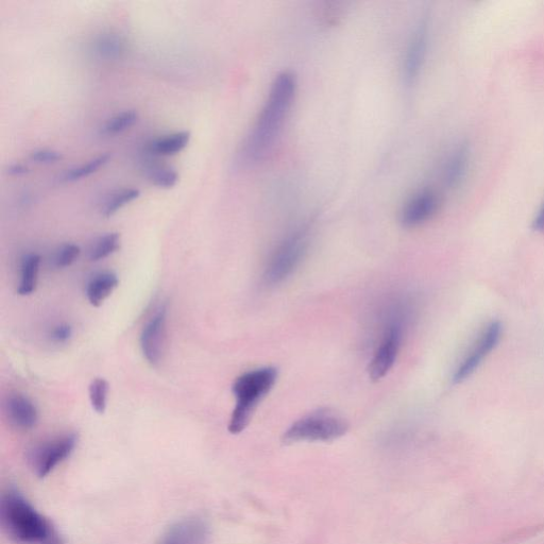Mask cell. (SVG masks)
<instances>
[{"label":"cell","mask_w":544,"mask_h":544,"mask_svg":"<svg viewBox=\"0 0 544 544\" xmlns=\"http://www.w3.org/2000/svg\"><path fill=\"white\" fill-rule=\"evenodd\" d=\"M297 94V79L291 72L280 73L272 82L264 105L238 152V163L258 165L274 150Z\"/></svg>","instance_id":"6da1fadb"},{"label":"cell","mask_w":544,"mask_h":544,"mask_svg":"<svg viewBox=\"0 0 544 544\" xmlns=\"http://www.w3.org/2000/svg\"><path fill=\"white\" fill-rule=\"evenodd\" d=\"M0 520L11 540L19 544H65L57 527L17 489H8L0 503Z\"/></svg>","instance_id":"7a4b0ae2"},{"label":"cell","mask_w":544,"mask_h":544,"mask_svg":"<svg viewBox=\"0 0 544 544\" xmlns=\"http://www.w3.org/2000/svg\"><path fill=\"white\" fill-rule=\"evenodd\" d=\"M277 379L276 368L262 367L247 371L235 380L232 387L235 407L228 427L231 434L246 430L255 410L274 388Z\"/></svg>","instance_id":"3957f363"},{"label":"cell","mask_w":544,"mask_h":544,"mask_svg":"<svg viewBox=\"0 0 544 544\" xmlns=\"http://www.w3.org/2000/svg\"><path fill=\"white\" fill-rule=\"evenodd\" d=\"M410 313V306L403 303H397L389 309L380 343L369 365V377L372 381L382 380L395 366Z\"/></svg>","instance_id":"277c9868"},{"label":"cell","mask_w":544,"mask_h":544,"mask_svg":"<svg viewBox=\"0 0 544 544\" xmlns=\"http://www.w3.org/2000/svg\"><path fill=\"white\" fill-rule=\"evenodd\" d=\"M310 237L309 227L303 226L283 238L266 263L263 277L266 285H279L294 274L309 250Z\"/></svg>","instance_id":"5b68a950"},{"label":"cell","mask_w":544,"mask_h":544,"mask_svg":"<svg viewBox=\"0 0 544 544\" xmlns=\"http://www.w3.org/2000/svg\"><path fill=\"white\" fill-rule=\"evenodd\" d=\"M348 421L329 410H319L294 422L283 435L286 445L297 442H330L346 435Z\"/></svg>","instance_id":"8992f818"},{"label":"cell","mask_w":544,"mask_h":544,"mask_svg":"<svg viewBox=\"0 0 544 544\" xmlns=\"http://www.w3.org/2000/svg\"><path fill=\"white\" fill-rule=\"evenodd\" d=\"M78 436L67 433L47 440L34 448L29 454V463L33 473L40 479L46 478L76 449Z\"/></svg>","instance_id":"52a82bcc"},{"label":"cell","mask_w":544,"mask_h":544,"mask_svg":"<svg viewBox=\"0 0 544 544\" xmlns=\"http://www.w3.org/2000/svg\"><path fill=\"white\" fill-rule=\"evenodd\" d=\"M503 335V326L500 321H491L475 339L472 347L469 349L461 364L454 372L453 382L455 384L463 383L468 380L472 374L480 368L487 359V356L495 350Z\"/></svg>","instance_id":"ba28073f"},{"label":"cell","mask_w":544,"mask_h":544,"mask_svg":"<svg viewBox=\"0 0 544 544\" xmlns=\"http://www.w3.org/2000/svg\"><path fill=\"white\" fill-rule=\"evenodd\" d=\"M429 42V21L428 19H422L416 26L405 49L402 66L405 84L412 85L419 78L425 60H427Z\"/></svg>","instance_id":"9c48e42d"},{"label":"cell","mask_w":544,"mask_h":544,"mask_svg":"<svg viewBox=\"0 0 544 544\" xmlns=\"http://www.w3.org/2000/svg\"><path fill=\"white\" fill-rule=\"evenodd\" d=\"M440 195L433 189H423L404 204L400 221L405 228H416L428 223L439 211Z\"/></svg>","instance_id":"30bf717a"},{"label":"cell","mask_w":544,"mask_h":544,"mask_svg":"<svg viewBox=\"0 0 544 544\" xmlns=\"http://www.w3.org/2000/svg\"><path fill=\"white\" fill-rule=\"evenodd\" d=\"M167 308L160 306L142 330L140 345L146 361L157 366L162 361L166 338Z\"/></svg>","instance_id":"8fae6325"},{"label":"cell","mask_w":544,"mask_h":544,"mask_svg":"<svg viewBox=\"0 0 544 544\" xmlns=\"http://www.w3.org/2000/svg\"><path fill=\"white\" fill-rule=\"evenodd\" d=\"M210 526L201 518H186L176 522L162 536L159 544H209Z\"/></svg>","instance_id":"7c38bea8"},{"label":"cell","mask_w":544,"mask_h":544,"mask_svg":"<svg viewBox=\"0 0 544 544\" xmlns=\"http://www.w3.org/2000/svg\"><path fill=\"white\" fill-rule=\"evenodd\" d=\"M471 161V149L468 143L462 142L454 146L442 165V181L448 189L453 190L465 181Z\"/></svg>","instance_id":"4fadbf2b"},{"label":"cell","mask_w":544,"mask_h":544,"mask_svg":"<svg viewBox=\"0 0 544 544\" xmlns=\"http://www.w3.org/2000/svg\"><path fill=\"white\" fill-rule=\"evenodd\" d=\"M6 412L10 422L17 429L31 430L39 421L38 408L26 396L11 395L6 402Z\"/></svg>","instance_id":"5bb4252c"},{"label":"cell","mask_w":544,"mask_h":544,"mask_svg":"<svg viewBox=\"0 0 544 544\" xmlns=\"http://www.w3.org/2000/svg\"><path fill=\"white\" fill-rule=\"evenodd\" d=\"M119 280L113 271H101L93 276L87 284L85 294L94 308H99L115 291Z\"/></svg>","instance_id":"9a60e30c"},{"label":"cell","mask_w":544,"mask_h":544,"mask_svg":"<svg viewBox=\"0 0 544 544\" xmlns=\"http://www.w3.org/2000/svg\"><path fill=\"white\" fill-rule=\"evenodd\" d=\"M191 132L178 131L160 136L147 144V150L151 155L160 157L175 156L183 151L191 142Z\"/></svg>","instance_id":"2e32d148"},{"label":"cell","mask_w":544,"mask_h":544,"mask_svg":"<svg viewBox=\"0 0 544 544\" xmlns=\"http://www.w3.org/2000/svg\"><path fill=\"white\" fill-rule=\"evenodd\" d=\"M41 257L37 253H27L21 263V278L17 294L29 296L36 292L39 280Z\"/></svg>","instance_id":"e0dca14e"},{"label":"cell","mask_w":544,"mask_h":544,"mask_svg":"<svg viewBox=\"0 0 544 544\" xmlns=\"http://www.w3.org/2000/svg\"><path fill=\"white\" fill-rule=\"evenodd\" d=\"M110 159L111 153H100V155L89 160L87 163L65 170L59 180L62 183H72L88 178L97 173L100 168L106 166Z\"/></svg>","instance_id":"ac0fdd59"},{"label":"cell","mask_w":544,"mask_h":544,"mask_svg":"<svg viewBox=\"0 0 544 544\" xmlns=\"http://www.w3.org/2000/svg\"><path fill=\"white\" fill-rule=\"evenodd\" d=\"M93 49L100 58L112 60L123 56L126 42L115 33H104L95 40Z\"/></svg>","instance_id":"d6986e66"},{"label":"cell","mask_w":544,"mask_h":544,"mask_svg":"<svg viewBox=\"0 0 544 544\" xmlns=\"http://www.w3.org/2000/svg\"><path fill=\"white\" fill-rule=\"evenodd\" d=\"M121 248V235L116 232L107 233L97 238L89 250L91 262H99L110 257Z\"/></svg>","instance_id":"ffe728a7"},{"label":"cell","mask_w":544,"mask_h":544,"mask_svg":"<svg viewBox=\"0 0 544 544\" xmlns=\"http://www.w3.org/2000/svg\"><path fill=\"white\" fill-rule=\"evenodd\" d=\"M138 121V112L135 110H125L109 118L108 121L101 126L100 133L107 136L121 134L133 127Z\"/></svg>","instance_id":"44dd1931"},{"label":"cell","mask_w":544,"mask_h":544,"mask_svg":"<svg viewBox=\"0 0 544 544\" xmlns=\"http://www.w3.org/2000/svg\"><path fill=\"white\" fill-rule=\"evenodd\" d=\"M141 191L134 189V187H129V189H124L118 191L108 198L104 204V208L101 210V214L106 218H110L115 215L118 211H121L123 208L128 206L129 203L140 198Z\"/></svg>","instance_id":"7402d4cb"},{"label":"cell","mask_w":544,"mask_h":544,"mask_svg":"<svg viewBox=\"0 0 544 544\" xmlns=\"http://www.w3.org/2000/svg\"><path fill=\"white\" fill-rule=\"evenodd\" d=\"M148 180L159 189H173L179 182L177 170L167 166H152L147 170Z\"/></svg>","instance_id":"603a6c76"},{"label":"cell","mask_w":544,"mask_h":544,"mask_svg":"<svg viewBox=\"0 0 544 544\" xmlns=\"http://www.w3.org/2000/svg\"><path fill=\"white\" fill-rule=\"evenodd\" d=\"M109 388V383L104 378H96L90 384V402L97 414H104L107 410Z\"/></svg>","instance_id":"cb8c5ba5"},{"label":"cell","mask_w":544,"mask_h":544,"mask_svg":"<svg viewBox=\"0 0 544 544\" xmlns=\"http://www.w3.org/2000/svg\"><path fill=\"white\" fill-rule=\"evenodd\" d=\"M80 253L81 249L78 245L73 243L63 244L54 255V266L58 269L70 267L77 261Z\"/></svg>","instance_id":"d4e9b609"},{"label":"cell","mask_w":544,"mask_h":544,"mask_svg":"<svg viewBox=\"0 0 544 544\" xmlns=\"http://www.w3.org/2000/svg\"><path fill=\"white\" fill-rule=\"evenodd\" d=\"M29 158L34 163L50 165L62 161L63 153L55 149L41 148L33 150Z\"/></svg>","instance_id":"484cf974"},{"label":"cell","mask_w":544,"mask_h":544,"mask_svg":"<svg viewBox=\"0 0 544 544\" xmlns=\"http://www.w3.org/2000/svg\"><path fill=\"white\" fill-rule=\"evenodd\" d=\"M73 336V328L67 323H60L50 333V338L55 344H65Z\"/></svg>","instance_id":"4316f807"},{"label":"cell","mask_w":544,"mask_h":544,"mask_svg":"<svg viewBox=\"0 0 544 544\" xmlns=\"http://www.w3.org/2000/svg\"><path fill=\"white\" fill-rule=\"evenodd\" d=\"M7 173L12 177H21L29 173V168L25 164L14 163L8 166Z\"/></svg>","instance_id":"83f0119b"},{"label":"cell","mask_w":544,"mask_h":544,"mask_svg":"<svg viewBox=\"0 0 544 544\" xmlns=\"http://www.w3.org/2000/svg\"><path fill=\"white\" fill-rule=\"evenodd\" d=\"M533 229L536 232L544 235V201L533 221Z\"/></svg>","instance_id":"f1b7e54d"}]
</instances>
